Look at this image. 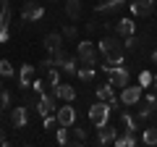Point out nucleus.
Listing matches in <instances>:
<instances>
[{"mask_svg": "<svg viewBox=\"0 0 157 147\" xmlns=\"http://www.w3.org/2000/svg\"><path fill=\"white\" fill-rule=\"evenodd\" d=\"M97 47H100V53L105 55L107 63H113V66H121V63H123V45H121V37H102Z\"/></svg>", "mask_w": 157, "mask_h": 147, "instance_id": "1", "label": "nucleus"}, {"mask_svg": "<svg viewBox=\"0 0 157 147\" xmlns=\"http://www.w3.org/2000/svg\"><path fill=\"white\" fill-rule=\"evenodd\" d=\"M100 68L110 76L113 89H123V87L128 84V68H123V63H121V66H113V63L105 61V66H100Z\"/></svg>", "mask_w": 157, "mask_h": 147, "instance_id": "2", "label": "nucleus"}, {"mask_svg": "<svg viewBox=\"0 0 157 147\" xmlns=\"http://www.w3.org/2000/svg\"><path fill=\"white\" fill-rule=\"evenodd\" d=\"M110 110H113V105H110V102H105V100H97L94 105L89 108V121H92L94 126L107 124V118H110Z\"/></svg>", "mask_w": 157, "mask_h": 147, "instance_id": "3", "label": "nucleus"}, {"mask_svg": "<svg viewBox=\"0 0 157 147\" xmlns=\"http://www.w3.org/2000/svg\"><path fill=\"white\" fill-rule=\"evenodd\" d=\"M76 55H78V61L84 63V66H94L97 63V45L89 42V40H81L76 45Z\"/></svg>", "mask_w": 157, "mask_h": 147, "instance_id": "4", "label": "nucleus"}, {"mask_svg": "<svg viewBox=\"0 0 157 147\" xmlns=\"http://www.w3.org/2000/svg\"><path fill=\"white\" fill-rule=\"evenodd\" d=\"M55 100H58V97L52 95V92H50V95H45V92H42V95H39V100H37V113L42 116V118H45V116H52V113L58 110V108H55Z\"/></svg>", "mask_w": 157, "mask_h": 147, "instance_id": "5", "label": "nucleus"}, {"mask_svg": "<svg viewBox=\"0 0 157 147\" xmlns=\"http://www.w3.org/2000/svg\"><path fill=\"white\" fill-rule=\"evenodd\" d=\"M42 16H45V8L37 6V3H24L21 6V18L24 21H39Z\"/></svg>", "mask_w": 157, "mask_h": 147, "instance_id": "6", "label": "nucleus"}, {"mask_svg": "<svg viewBox=\"0 0 157 147\" xmlns=\"http://www.w3.org/2000/svg\"><path fill=\"white\" fill-rule=\"evenodd\" d=\"M141 89H144V87H128L126 84L123 89H121V102H123V105H136V102L141 100Z\"/></svg>", "mask_w": 157, "mask_h": 147, "instance_id": "7", "label": "nucleus"}, {"mask_svg": "<svg viewBox=\"0 0 157 147\" xmlns=\"http://www.w3.org/2000/svg\"><path fill=\"white\" fill-rule=\"evenodd\" d=\"M37 79V66H21V71H18V87L21 89H29L32 87V81Z\"/></svg>", "mask_w": 157, "mask_h": 147, "instance_id": "8", "label": "nucleus"}, {"mask_svg": "<svg viewBox=\"0 0 157 147\" xmlns=\"http://www.w3.org/2000/svg\"><path fill=\"white\" fill-rule=\"evenodd\" d=\"M128 8H131L134 16H149L155 11V0H131Z\"/></svg>", "mask_w": 157, "mask_h": 147, "instance_id": "9", "label": "nucleus"}, {"mask_svg": "<svg viewBox=\"0 0 157 147\" xmlns=\"http://www.w3.org/2000/svg\"><path fill=\"white\" fill-rule=\"evenodd\" d=\"M55 116H58V124L60 126H71V124H76V110H73V105H63V108H58L55 110Z\"/></svg>", "mask_w": 157, "mask_h": 147, "instance_id": "10", "label": "nucleus"}, {"mask_svg": "<svg viewBox=\"0 0 157 147\" xmlns=\"http://www.w3.org/2000/svg\"><path fill=\"white\" fill-rule=\"evenodd\" d=\"M115 137H118V129H115V126H110V124L97 126V142H100V145H113Z\"/></svg>", "mask_w": 157, "mask_h": 147, "instance_id": "11", "label": "nucleus"}, {"mask_svg": "<svg viewBox=\"0 0 157 147\" xmlns=\"http://www.w3.org/2000/svg\"><path fill=\"white\" fill-rule=\"evenodd\" d=\"M11 121L16 129H24L29 124V105H16V110L11 113Z\"/></svg>", "mask_w": 157, "mask_h": 147, "instance_id": "12", "label": "nucleus"}, {"mask_svg": "<svg viewBox=\"0 0 157 147\" xmlns=\"http://www.w3.org/2000/svg\"><path fill=\"white\" fill-rule=\"evenodd\" d=\"M8 26H11V6L0 8V42L8 40Z\"/></svg>", "mask_w": 157, "mask_h": 147, "instance_id": "13", "label": "nucleus"}, {"mask_svg": "<svg viewBox=\"0 0 157 147\" xmlns=\"http://www.w3.org/2000/svg\"><path fill=\"white\" fill-rule=\"evenodd\" d=\"M84 142H86V131L81 126L71 124L68 126V145H84Z\"/></svg>", "mask_w": 157, "mask_h": 147, "instance_id": "14", "label": "nucleus"}, {"mask_svg": "<svg viewBox=\"0 0 157 147\" xmlns=\"http://www.w3.org/2000/svg\"><path fill=\"white\" fill-rule=\"evenodd\" d=\"M52 95L60 97V100H66V102H71L73 97H76V89H73L71 84H63V81H60L58 87H52Z\"/></svg>", "mask_w": 157, "mask_h": 147, "instance_id": "15", "label": "nucleus"}, {"mask_svg": "<svg viewBox=\"0 0 157 147\" xmlns=\"http://www.w3.org/2000/svg\"><path fill=\"white\" fill-rule=\"evenodd\" d=\"M115 32H118V37H131V34L136 32V26H134V21L131 18H121V21H115Z\"/></svg>", "mask_w": 157, "mask_h": 147, "instance_id": "16", "label": "nucleus"}, {"mask_svg": "<svg viewBox=\"0 0 157 147\" xmlns=\"http://www.w3.org/2000/svg\"><path fill=\"white\" fill-rule=\"evenodd\" d=\"M121 126H123L126 134H136V129H139V118L131 113H121Z\"/></svg>", "mask_w": 157, "mask_h": 147, "instance_id": "17", "label": "nucleus"}, {"mask_svg": "<svg viewBox=\"0 0 157 147\" xmlns=\"http://www.w3.org/2000/svg\"><path fill=\"white\" fill-rule=\"evenodd\" d=\"M121 6H126V0H100L94 8H97V13H113Z\"/></svg>", "mask_w": 157, "mask_h": 147, "instance_id": "18", "label": "nucleus"}, {"mask_svg": "<svg viewBox=\"0 0 157 147\" xmlns=\"http://www.w3.org/2000/svg\"><path fill=\"white\" fill-rule=\"evenodd\" d=\"M94 95H97V100H105V102H110L113 97H115V89H113V84L107 81V84H100L94 89Z\"/></svg>", "mask_w": 157, "mask_h": 147, "instance_id": "19", "label": "nucleus"}, {"mask_svg": "<svg viewBox=\"0 0 157 147\" xmlns=\"http://www.w3.org/2000/svg\"><path fill=\"white\" fill-rule=\"evenodd\" d=\"M155 108H157V100H144V105L139 108V113H136V118L139 121H147L152 113H155Z\"/></svg>", "mask_w": 157, "mask_h": 147, "instance_id": "20", "label": "nucleus"}, {"mask_svg": "<svg viewBox=\"0 0 157 147\" xmlns=\"http://www.w3.org/2000/svg\"><path fill=\"white\" fill-rule=\"evenodd\" d=\"M60 45H63V37H60L58 32H50V34L45 37V50H47V53H52L55 47H60Z\"/></svg>", "mask_w": 157, "mask_h": 147, "instance_id": "21", "label": "nucleus"}, {"mask_svg": "<svg viewBox=\"0 0 157 147\" xmlns=\"http://www.w3.org/2000/svg\"><path fill=\"white\" fill-rule=\"evenodd\" d=\"M66 13H68V18L76 21V18L81 16V3H78V0H68L66 3Z\"/></svg>", "mask_w": 157, "mask_h": 147, "instance_id": "22", "label": "nucleus"}, {"mask_svg": "<svg viewBox=\"0 0 157 147\" xmlns=\"http://www.w3.org/2000/svg\"><path fill=\"white\" fill-rule=\"evenodd\" d=\"M113 145H115V147H134V145H136V137L123 131V137H115V139H113Z\"/></svg>", "mask_w": 157, "mask_h": 147, "instance_id": "23", "label": "nucleus"}, {"mask_svg": "<svg viewBox=\"0 0 157 147\" xmlns=\"http://www.w3.org/2000/svg\"><path fill=\"white\" fill-rule=\"evenodd\" d=\"M76 76L81 81H92L94 79V66H81V68H76Z\"/></svg>", "mask_w": 157, "mask_h": 147, "instance_id": "24", "label": "nucleus"}, {"mask_svg": "<svg viewBox=\"0 0 157 147\" xmlns=\"http://www.w3.org/2000/svg\"><path fill=\"white\" fill-rule=\"evenodd\" d=\"M58 68H60V71L63 74H76V61H73V58H63V61L60 63H58Z\"/></svg>", "mask_w": 157, "mask_h": 147, "instance_id": "25", "label": "nucleus"}, {"mask_svg": "<svg viewBox=\"0 0 157 147\" xmlns=\"http://www.w3.org/2000/svg\"><path fill=\"white\" fill-rule=\"evenodd\" d=\"M141 142L144 145H157V126H152V129H144V134H141Z\"/></svg>", "mask_w": 157, "mask_h": 147, "instance_id": "26", "label": "nucleus"}, {"mask_svg": "<svg viewBox=\"0 0 157 147\" xmlns=\"http://www.w3.org/2000/svg\"><path fill=\"white\" fill-rule=\"evenodd\" d=\"M13 63L11 61H6V58H0V76H3V79H8V76H13Z\"/></svg>", "mask_w": 157, "mask_h": 147, "instance_id": "27", "label": "nucleus"}, {"mask_svg": "<svg viewBox=\"0 0 157 147\" xmlns=\"http://www.w3.org/2000/svg\"><path fill=\"white\" fill-rule=\"evenodd\" d=\"M47 84H50V87L60 84V68H58V66H52L50 71H47Z\"/></svg>", "mask_w": 157, "mask_h": 147, "instance_id": "28", "label": "nucleus"}, {"mask_svg": "<svg viewBox=\"0 0 157 147\" xmlns=\"http://www.w3.org/2000/svg\"><path fill=\"white\" fill-rule=\"evenodd\" d=\"M11 102H13V95H11V92H6V89H0V110L11 108Z\"/></svg>", "mask_w": 157, "mask_h": 147, "instance_id": "29", "label": "nucleus"}, {"mask_svg": "<svg viewBox=\"0 0 157 147\" xmlns=\"http://www.w3.org/2000/svg\"><path fill=\"white\" fill-rule=\"evenodd\" d=\"M52 66H55V61H52V58H45V61H39V63H37V74H47Z\"/></svg>", "mask_w": 157, "mask_h": 147, "instance_id": "30", "label": "nucleus"}, {"mask_svg": "<svg viewBox=\"0 0 157 147\" xmlns=\"http://www.w3.org/2000/svg\"><path fill=\"white\" fill-rule=\"evenodd\" d=\"M58 116H45V129L47 131H58Z\"/></svg>", "mask_w": 157, "mask_h": 147, "instance_id": "31", "label": "nucleus"}, {"mask_svg": "<svg viewBox=\"0 0 157 147\" xmlns=\"http://www.w3.org/2000/svg\"><path fill=\"white\" fill-rule=\"evenodd\" d=\"M58 145H68V126H58Z\"/></svg>", "mask_w": 157, "mask_h": 147, "instance_id": "32", "label": "nucleus"}, {"mask_svg": "<svg viewBox=\"0 0 157 147\" xmlns=\"http://www.w3.org/2000/svg\"><path fill=\"white\" fill-rule=\"evenodd\" d=\"M139 84L144 87V89H147V87H152V74L149 71H141L139 74Z\"/></svg>", "mask_w": 157, "mask_h": 147, "instance_id": "33", "label": "nucleus"}, {"mask_svg": "<svg viewBox=\"0 0 157 147\" xmlns=\"http://www.w3.org/2000/svg\"><path fill=\"white\" fill-rule=\"evenodd\" d=\"M45 87H50V84H47V81H42V79H34V81H32V89L37 92V95H42V92H45Z\"/></svg>", "mask_w": 157, "mask_h": 147, "instance_id": "34", "label": "nucleus"}, {"mask_svg": "<svg viewBox=\"0 0 157 147\" xmlns=\"http://www.w3.org/2000/svg\"><path fill=\"white\" fill-rule=\"evenodd\" d=\"M123 47H126V50H136V47H139V40H136L134 34H131V37H126V42H123Z\"/></svg>", "mask_w": 157, "mask_h": 147, "instance_id": "35", "label": "nucleus"}, {"mask_svg": "<svg viewBox=\"0 0 157 147\" xmlns=\"http://www.w3.org/2000/svg\"><path fill=\"white\" fill-rule=\"evenodd\" d=\"M63 37H68V40H73V37H76V26H73V24H68V26L63 29Z\"/></svg>", "mask_w": 157, "mask_h": 147, "instance_id": "36", "label": "nucleus"}, {"mask_svg": "<svg viewBox=\"0 0 157 147\" xmlns=\"http://www.w3.org/2000/svg\"><path fill=\"white\" fill-rule=\"evenodd\" d=\"M84 29H86V32H89V34H92V32H97V24H94V21H89V24H86V26H84Z\"/></svg>", "mask_w": 157, "mask_h": 147, "instance_id": "37", "label": "nucleus"}, {"mask_svg": "<svg viewBox=\"0 0 157 147\" xmlns=\"http://www.w3.org/2000/svg\"><path fill=\"white\" fill-rule=\"evenodd\" d=\"M152 63H155V66H157V50L152 53Z\"/></svg>", "mask_w": 157, "mask_h": 147, "instance_id": "38", "label": "nucleus"}, {"mask_svg": "<svg viewBox=\"0 0 157 147\" xmlns=\"http://www.w3.org/2000/svg\"><path fill=\"white\" fill-rule=\"evenodd\" d=\"M0 145H6V137H3V129H0Z\"/></svg>", "mask_w": 157, "mask_h": 147, "instance_id": "39", "label": "nucleus"}, {"mask_svg": "<svg viewBox=\"0 0 157 147\" xmlns=\"http://www.w3.org/2000/svg\"><path fill=\"white\" fill-rule=\"evenodd\" d=\"M152 87H157V74H155V76H152Z\"/></svg>", "mask_w": 157, "mask_h": 147, "instance_id": "40", "label": "nucleus"}, {"mask_svg": "<svg viewBox=\"0 0 157 147\" xmlns=\"http://www.w3.org/2000/svg\"><path fill=\"white\" fill-rule=\"evenodd\" d=\"M0 87H3V81H0Z\"/></svg>", "mask_w": 157, "mask_h": 147, "instance_id": "41", "label": "nucleus"}]
</instances>
